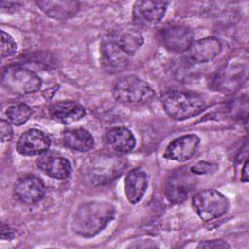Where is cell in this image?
<instances>
[{"label":"cell","mask_w":249,"mask_h":249,"mask_svg":"<svg viewBox=\"0 0 249 249\" xmlns=\"http://www.w3.org/2000/svg\"><path fill=\"white\" fill-rule=\"evenodd\" d=\"M115 207L108 201H88L75 212L72 228L83 237H92L100 232L114 218Z\"/></svg>","instance_id":"1"},{"label":"cell","mask_w":249,"mask_h":249,"mask_svg":"<svg viewBox=\"0 0 249 249\" xmlns=\"http://www.w3.org/2000/svg\"><path fill=\"white\" fill-rule=\"evenodd\" d=\"M161 103L166 114L177 121L195 117L206 107L204 99L199 94L178 89L165 91L161 96Z\"/></svg>","instance_id":"2"},{"label":"cell","mask_w":249,"mask_h":249,"mask_svg":"<svg viewBox=\"0 0 249 249\" xmlns=\"http://www.w3.org/2000/svg\"><path fill=\"white\" fill-rule=\"evenodd\" d=\"M114 97L126 104H144L155 95L154 89L144 80L128 75L121 77L113 85Z\"/></svg>","instance_id":"3"},{"label":"cell","mask_w":249,"mask_h":249,"mask_svg":"<svg viewBox=\"0 0 249 249\" xmlns=\"http://www.w3.org/2000/svg\"><path fill=\"white\" fill-rule=\"evenodd\" d=\"M1 82L7 90L18 95L35 92L42 85V81L36 73L19 65L3 68Z\"/></svg>","instance_id":"4"},{"label":"cell","mask_w":249,"mask_h":249,"mask_svg":"<svg viewBox=\"0 0 249 249\" xmlns=\"http://www.w3.org/2000/svg\"><path fill=\"white\" fill-rule=\"evenodd\" d=\"M193 207L203 221H211L224 215L229 207L227 197L213 189H206L193 196Z\"/></svg>","instance_id":"5"},{"label":"cell","mask_w":249,"mask_h":249,"mask_svg":"<svg viewBox=\"0 0 249 249\" xmlns=\"http://www.w3.org/2000/svg\"><path fill=\"white\" fill-rule=\"evenodd\" d=\"M187 168L174 171L165 185V196L167 199L175 204L184 202L196 186V177Z\"/></svg>","instance_id":"6"},{"label":"cell","mask_w":249,"mask_h":249,"mask_svg":"<svg viewBox=\"0 0 249 249\" xmlns=\"http://www.w3.org/2000/svg\"><path fill=\"white\" fill-rule=\"evenodd\" d=\"M168 2L137 1L132 9V20L139 27H152L163 18Z\"/></svg>","instance_id":"7"},{"label":"cell","mask_w":249,"mask_h":249,"mask_svg":"<svg viewBox=\"0 0 249 249\" xmlns=\"http://www.w3.org/2000/svg\"><path fill=\"white\" fill-rule=\"evenodd\" d=\"M159 35L163 47L174 53L186 52L194 42L191 29L181 24L165 25Z\"/></svg>","instance_id":"8"},{"label":"cell","mask_w":249,"mask_h":249,"mask_svg":"<svg viewBox=\"0 0 249 249\" xmlns=\"http://www.w3.org/2000/svg\"><path fill=\"white\" fill-rule=\"evenodd\" d=\"M222 50L220 41L214 37H207L192 43L183 53V58L190 64H198L214 59Z\"/></svg>","instance_id":"9"},{"label":"cell","mask_w":249,"mask_h":249,"mask_svg":"<svg viewBox=\"0 0 249 249\" xmlns=\"http://www.w3.org/2000/svg\"><path fill=\"white\" fill-rule=\"evenodd\" d=\"M101 64L103 68L111 73L124 70L129 61V54L113 39L104 40L100 48Z\"/></svg>","instance_id":"10"},{"label":"cell","mask_w":249,"mask_h":249,"mask_svg":"<svg viewBox=\"0 0 249 249\" xmlns=\"http://www.w3.org/2000/svg\"><path fill=\"white\" fill-rule=\"evenodd\" d=\"M51 145L49 136L42 130L32 128L22 133L17 143V150L23 156H36L46 153Z\"/></svg>","instance_id":"11"},{"label":"cell","mask_w":249,"mask_h":249,"mask_svg":"<svg viewBox=\"0 0 249 249\" xmlns=\"http://www.w3.org/2000/svg\"><path fill=\"white\" fill-rule=\"evenodd\" d=\"M37 166L47 175L57 180H64L71 173L69 160L54 152L42 154L37 160Z\"/></svg>","instance_id":"12"},{"label":"cell","mask_w":249,"mask_h":249,"mask_svg":"<svg viewBox=\"0 0 249 249\" xmlns=\"http://www.w3.org/2000/svg\"><path fill=\"white\" fill-rule=\"evenodd\" d=\"M45 191L43 182L34 175H26L18 179L14 188L16 196L25 204H34L41 200Z\"/></svg>","instance_id":"13"},{"label":"cell","mask_w":249,"mask_h":249,"mask_svg":"<svg viewBox=\"0 0 249 249\" xmlns=\"http://www.w3.org/2000/svg\"><path fill=\"white\" fill-rule=\"evenodd\" d=\"M199 138L196 134H187L174 139L166 148L164 158L176 161H186L196 152Z\"/></svg>","instance_id":"14"},{"label":"cell","mask_w":249,"mask_h":249,"mask_svg":"<svg viewBox=\"0 0 249 249\" xmlns=\"http://www.w3.org/2000/svg\"><path fill=\"white\" fill-rule=\"evenodd\" d=\"M104 139L108 149L116 154L129 153L135 147V138L132 132L124 126L108 129Z\"/></svg>","instance_id":"15"},{"label":"cell","mask_w":249,"mask_h":249,"mask_svg":"<svg viewBox=\"0 0 249 249\" xmlns=\"http://www.w3.org/2000/svg\"><path fill=\"white\" fill-rule=\"evenodd\" d=\"M123 163L116 158L103 157L92 163L89 169V177L92 183L103 184L113 180L122 172Z\"/></svg>","instance_id":"16"},{"label":"cell","mask_w":249,"mask_h":249,"mask_svg":"<svg viewBox=\"0 0 249 249\" xmlns=\"http://www.w3.org/2000/svg\"><path fill=\"white\" fill-rule=\"evenodd\" d=\"M49 112L53 120L63 124L77 122L86 115V110L80 103L70 100L59 101L53 104Z\"/></svg>","instance_id":"17"},{"label":"cell","mask_w":249,"mask_h":249,"mask_svg":"<svg viewBox=\"0 0 249 249\" xmlns=\"http://www.w3.org/2000/svg\"><path fill=\"white\" fill-rule=\"evenodd\" d=\"M36 5L48 17L65 20L71 18L79 11V2L77 1H37Z\"/></svg>","instance_id":"18"},{"label":"cell","mask_w":249,"mask_h":249,"mask_svg":"<svg viewBox=\"0 0 249 249\" xmlns=\"http://www.w3.org/2000/svg\"><path fill=\"white\" fill-rule=\"evenodd\" d=\"M148 186L146 173L140 168H134L126 174L124 180V191L128 201L137 203L144 196Z\"/></svg>","instance_id":"19"},{"label":"cell","mask_w":249,"mask_h":249,"mask_svg":"<svg viewBox=\"0 0 249 249\" xmlns=\"http://www.w3.org/2000/svg\"><path fill=\"white\" fill-rule=\"evenodd\" d=\"M62 141L68 148L79 152H88L94 147L92 135L83 128L65 130L62 134Z\"/></svg>","instance_id":"20"},{"label":"cell","mask_w":249,"mask_h":249,"mask_svg":"<svg viewBox=\"0 0 249 249\" xmlns=\"http://www.w3.org/2000/svg\"><path fill=\"white\" fill-rule=\"evenodd\" d=\"M113 40L119 44L129 55H132L143 44L142 34L137 29L129 27L117 32Z\"/></svg>","instance_id":"21"},{"label":"cell","mask_w":249,"mask_h":249,"mask_svg":"<svg viewBox=\"0 0 249 249\" xmlns=\"http://www.w3.org/2000/svg\"><path fill=\"white\" fill-rule=\"evenodd\" d=\"M6 115L10 123L16 125H20L29 120L32 115V111L28 105L24 103H18L11 105L6 112Z\"/></svg>","instance_id":"22"},{"label":"cell","mask_w":249,"mask_h":249,"mask_svg":"<svg viewBox=\"0 0 249 249\" xmlns=\"http://www.w3.org/2000/svg\"><path fill=\"white\" fill-rule=\"evenodd\" d=\"M1 57L5 58L13 55L17 51V44L14 39L6 33L4 30H1Z\"/></svg>","instance_id":"23"},{"label":"cell","mask_w":249,"mask_h":249,"mask_svg":"<svg viewBox=\"0 0 249 249\" xmlns=\"http://www.w3.org/2000/svg\"><path fill=\"white\" fill-rule=\"evenodd\" d=\"M0 132H1V140L3 142L10 141L13 136V129L9 122L5 120H1L0 122Z\"/></svg>","instance_id":"24"},{"label":"cell","mask_w":249,"mask_h":249,"mask_svg":"<svg viewBox=\"0 0 249 249\" xmlns=\"http://www.w3.org/2000/svg\"><path fill=\"white\" fill-rule=\"evenodd\" d=\"M198 247L203 248H229L230 245L221 239L218 240H206L203 242H200L198 244Z\"/></svg>","instance_id":"25"},{"label":"cell","mask_w":249,"mask_h":249,"mask_svg":"<svg viewBox=\"0 0 249 249\" xmlns=\"http://www.w3.org/2000/svg\"><path fill=\"white\" fill-rule=\"evenodd\" d=\"M212 166L213 164H210L208 162H197L195 166L192 167V172L195 174V173H197V174H204V173H207L212 169Z\"/></svg>","instance_id":"26"},{"label":"cell","mask_w":249,"mask_h":249,"mask_svg":"<svg viewBox=\"0 0 249 249\" xmlns=\"http://www.w3.org/2000/svg\"><path fill=\"white\" fill-rule=\"evenodd\" d=\"M1 237L2 239H12L14 237V232L11 230L10 227L7 225H2V230H1Z\"/></svg>","instance_id":"27"},{"label":"cell","mask_w":249,"mask_h":249,"mask_svg":"<svg viewBox=\"0 0 249 249\" xmlns=\"http://www.w3.org/2000/svg\"><path fill=\"white\" fill-rule=\"evenodd\" d=\"M248 161L246 160L245 161V164L243 166V169H242V172H241V178L244 182H247L248 181Z\"/></svg>","instance_id":"28"}]
</instances>
